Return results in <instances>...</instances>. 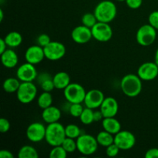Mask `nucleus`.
<instances>
[{"instance_id": "nucleus-39", "label": "nucleus", "mask_w": 158, "mask_h": 158, "mask_svg": "<svg viewBox=\"0 0 158 158\" xmlns=\"http://www.w3.org/2000/svg\"><path fill=\"white\" fill-rule=\"evenodd\" d=\"M146 158H158V148H151L145 154Z\"/></svg>"}, {"instance_id": "nucleus-43", "label": "nucleus", "mask_w": 158, "mask_h": 158, "mask_svg": "<svg viewBox=\"0 0 158 158\" xmlns=\"http://www.w3.org/2000/svg\"><path fill=\"white\" fill-rule=\"evenodd\" d=\"M154 62L157 63V65L158 66V48H157V50H156L155 56H154Z\"/></svg>"}, {"instance_id": "nucleus-1", "label": "nucleus", "mask_w": 158, "mask_h": 158, "mask_svg": "<svg viewBox=\"0 0 158 158\" xmlns=\"http://www.w3.org/2000/svg\"><path fill=\"white\" fill-rule=\"evenodd\" d=\"M143 80L136 74H127L122 78L120 88L123 94L129 97H136L141 93Z\"/></svg>"}, {"instance_id": "nucleus-14", "label": "nucleus", "mask_w": 158, "mask_h": 158, "mask_svg": "<svg viewBox=\"0 0 158 158\" xmlns=\"http://www.w3.org/2000/svg\"><path fill=\"white\" fill-rule=\"evenodd\" d=\"M71 38L76 43L85 44L89 43L93 38L92 30L90 28L84 25L78 26L73 29L71 32Z\"/></svg>"}, {"instance_id": "nucleus-45", "label": "nucleus", "mask_w": 158, "mask_h": 158, "mask_svg": "<svg viewBox=\"0 0 158 158\" xmlns=\"http://www.w3.org/2000/svg\"><path fill=\"white\" fill-rule=\"evenodd\" d=\"M117 1H118V2H125L126 0H117Z\"/></svg>"}, {"instance_id": "nucleus-12", "label": "nucleus", "mask_w": 158, "mask_h": 158, "mask_svg": "<svg viewBox=\"0 0 158 158\" xmlns=\"http://www.w3.org/2000/svg\"><path fill=\"white\" fill-rule=\"evenodd\" d=\"M137 75L143 81H151L158 77V66L155 62H147L139 66Z\"/></svg>"}, {"instance_id": "nucleus-18", "label": "nucleus", "mask_w": 158, "mask_h": 158, "mask_svg": "<svg viewBox=\"0 0 158 158\" xmlns=\"http://www.w3.org/2000/svg\"><path fill=\"white\" fill-rule=\"evenodd\" d=\"M61 117L62 113L60 109L54 106H50L46 109H43L42 113V118L48 124L59 122Z\"/></svg>"}, {"instance_id": "nucleus-32", "label": "nucleus", "mask_w": 158, "mask_h": 158, "mask_svg": "<svg viewBox=\"0 0 158 158\" xmlns=\"http://www.w3.org/2000/svg\"><path fill=\"white\" fill-rule=\"evenodd\" d=\"M62 146L66 150L68 154L73 153L74 151L77 150V140H75V139L70 138V137H66V139L63 140V143H62Z\"/></svg>"}, {"instance_id": "nucleus-25", "label": "nucleus", "mask_w": 158, "mask_h": 158, "mask_svg": "<svg viewBox=\"0 0 158 158\" xmlns=\"http://www.w3.org/2000/svg\"><path fill=\"white\" fill-rule=\"evenodd\" d=\"M21 81L18 78H14V77H9L6 79L3 83V89L6 93L12 94V93H16L17 90L19 88Z\"/></svg>"}, {"instance_id": "nucleus-46", "label": "nucleus", "mask_w": 158, "mask_h": 158, "mask_svg": "<svg viewBox=\"0 0 158 158\" xmlns=\"http://www.w3.org/2000/svg\"><path fill=\"white\" fill-rule=\"evenodd\" d=\"M157 79H158V77H157Z\"/></svg>"}, {"instance_id": "nucleus-37", "label": "nucleus", "mask_w": 158, "mask_h": 158, "mask_svg": "<svg viewBox=\"0 0 158 158\" xmlns=\"http://www.w3.org/2000/svg\"><path fill=\"white\" fill-rule=\"evenodd\" d=\"M10 129V123L6 118L0 119V132L4 134L7 133Z\"/></svg>"}, {"instance_id": "nucleus-7", "label": "nucleus", "mask_w": 158, "mask_h": 158, "mask_svg": "<svg viewBox=\"0 0 158 158\" xmlns=\"http://www.w3.org/2000/svg\"><path fill=\"white\" fill-rule=\"evenodd\" d=\"M17 99L23 104L32 103L37 96V87L32 82H22L16 92Z\"/></svg>"}, {"instance_id": "nucleus-5", "label": "nucleus", "mask_w": 158, "mask_h": 158, "mask_svg": "<svg viewBox=\"0 0 158 158\" xmlns=\"http://www.w3.org/2000/svg\"><path fill=\"white\" fill-rule=\"evenodd\" d=\"M86 91L82 85L77 83H70L63 89V95L69 103H82L84 101Z\"/></svg>"}, {"instance_id": "nucleus-29", "label": "nucleus", "mask_w": 158, "mask_h": 158, "mask_svg": "<svg viewBox=\"0 0 158 158\" xmlns=\"http://www.w3.org/2000/svg\"><path fill=\"white\" fill-rule=\"evenodd\" d=\"M66 137H70L73 139H77L81 135V130L77 125L69 124L65 127Z\"/></svg>"}, {"instance_id": "nucleus-15", "label": "nucleus", "mask_w": 158, "mask_h": 158, "mask_svg": "<svg viewBox=\"0 0 158 158\" xmlns=\"http://www.w3.org/2000/svg\"><path fill=\"white\" fill-rule=\"evenodd\" d=\"M104 99L105 96L101 90L94 89L86 92L83 103L86 107L94 110L100 107Z\"/></svg>"}, {"instance_id": "nucleus-27", "label": "nucleus", "mask_w": 158, "mask_h": 158, "mask_svg": "<svg viewBox=\"0 0 158 158\" xmlns=\"http://www.w3.org/2000/svg\"><path fill=\"white\" fill-rule=\"evenodd\" d=\"M37 103H38V106L43 110L52 106V94H50V92L43 91V92L39 96L38 100H37Z\"/></svg>"}, {"instance_id": "nucleus-44", "label": "nucleus", "mask_w": 158, "mask_h": 158, "mask_svg": "<svg viewBox=\"0 0 158 158\" xmlns=\"http://www.w3.org/2000/svg\"><path fill=\"white\" fill-rule=\"evenodd\" d=\"M3 18H4V14H3L2 9H0V22H2Z\"/></svg>"}, {"instance_id": "nucleus-4", "label": "nucleus", "mask_w": 158, "mask_h": 158, "mask_svg": "<svg viewBox=\"0 0 158 158\" xmlns=\"http://www.w3.org/2000/svg\"><path fill=\"white\" fill-rule=\"evenodd\" d=\"M77 151L85 156L94 154L99 146L97 138L87 134H82L77 139Z\"/></svg>"}, {"instance_id": "nucleus-10", "label": "nucleus", "mask_w": 158, "mask_h": 158, "mask_svg": "<svg viewBox=\"0 0 158 158\" xmlns=\"http://www.w3.org/2000/svg\"><path fill=\"white\" fill-rule=\"evenodd\" d=\"M91 30L93 38L101 43L110 41L113 36V29L109 23L98 22Z\"/></svg>"}, {"instance_id": "nucleus-36", "label": "nucleus", "mask_w": 158, "mask_h": 158, "mask_svg": "<svg viewBox=\"0 0 158 158\" xmlns=\"http://www.w3.org/2000/svg\"><path fill=\"white\" fill-rule=\"evenodd\" d=\"M148 22L154 29L158 30V10L151 12L148 16Z\"/></svg>"}, {"instance_id": "nucleus-19", "label": "nucleus", "mask_w": 158, "mask_h": 158, "mask_svg": "<svg viewBox=\"0 0 158 158\" xmlns=\"http://www.w3.org/2000/svg\"><path fill=\"white\" fill-rule=\"evenodd\" d=\"M1 61L3 66L8 69L15 67L19 63V56L12 49H7L1 54Z\"/></svg>"}, {"instance_id": "nucleus-38", "label": "nucleus", "mask_w": 158, "mask_h": 158, "mask_svg": "<svg viewBox=\"0 0 158 158\" xmlns=\"http://www.w3.org/2000/svg\"><path fill=\"white\" fill-rule=\"evenodd\" d=\"M127 6L132 9H139L142 6L143 0H126Z\"/></svg>"}, {"instance_id": "nucleus-22", "label": "nucleus", "mask_w": 158, "mask_h": 158, "mask_svg": "<svg viewBox=\"0 0 158 158\" xmlns=\"http://www.w3.org/2000/svg\"><path fill=\"white\" fill-rule=\"evenodd\" d=\"M37 79H38L40 87L43 91L52 92L54 89H56L53 80H52V77H51V76L46 73L40 74V76L37 77Z\"/></svg>"}, {"instance_id": "nucleus-47", "label": "nucleus", "mask_w": 158, "mask_h": 158, "mask_svg": "<svg viewBox=\"0 0 158 158\" xmlns=\"http://www.w3.org/2000/svg\"><path fill=\"white\" fill-rule=\"evenodd\" d=\"M157 122H158V120H157Z\"/></svg>"}, {"instance_id": "nucleus-16", "label": "nucleus", "mask_w": 158, "mask_h": 158, "mask_svg": "<svg viewBox=\"0 0 158 158\" xmlns=\"http://www.w3.org/2000/svg\"><path fill=\"white\" fill-rule=\"evenodd\" d=\"M45 58L46 56H45L43 47L39 46V45H33V46H29L26 49V53H25V59H26V62L33 65L39 64Z\"/></svg>"}, {"instance_id": "nucleus-42", "label": "nucleus", "mask_w": 158, "mask_h": 158, "mask_svg": "<svg viewBox=\"0 0 158 158\" xmlns=\"http://www.w3.org/2000/svg\"><path fill=\"white\" fill-rule=\"evenodd\" d=\"M7 46L4 39H0V54L3 53L7 49Z\"/></svg>"}, {"instance_id": "nucleus-3", "label": "nucleus", "mask_w": 158, "mask_h": 158, "mask_svg": "<svg viewBox=\"0 0 158 158\" xmlns=\"http://www.w3.org/2000/svg\"><path fill=\"white\" fill-rule=\"evenodd\" d=\"M66 137L65 127L59 122L49 123L46 127L45 140L50 146L56 147L62 145Z\"/></svg>"}, {"instance_id": "nucleus-9", "label": "nucleus", "mask_w": 158, "mask_h": 158, "mask_svg": "<svg viewBox=\"0 0 158 158\" xmlns=\"http://www.w3.org/2000/svg\"><path fill=\"white\" fill-rule=\"evenodd\" d=\"M114 143L123 151H127L134 147L136 137L133 133L128 131H120L114 135Z\"/></svg>"}, {"instance_id": "nucleus-33", "label": "nucleus", "mask_w": 158, "mask_h": 158, "mask_svg": "<svg viewBox=\"0 0 158 158\" xmlns=\"http://www.w3.org/2000/svg\"><path fill=\"white\" fill-rule=\"evenodd\" d=\"M83 106L81 103H70L68 111L73 117H80L83 111Z\"/></svg>"}, {"instance_id": "nucleus-30", "label": "nucleus", "mask_w": 158, "mask_h": 158, "mask_svg": "<svg viewBox=\"0 0 158 158\" xmlns=\"http://www.w3.org/2000/svg\"><path fill=\"white\" fill-rule=\"evenodd\" d=\"M97 23H98V20H97L94 13L88 12V13L84 14L82 17V23H83V25L90 28V29H92Z\"/></svg>"}, {"instance_id": "nucleus-34", "label": "nucleus", "mask_w": 158, "mask_h": 158, "mask_svg": "<svg viewBox=\"0 0 158 158\" xmlns=\"http://www.w3.org/2000/svg\"><path fill=\"white\" fill-rule=\"evenodd\" d=\"M106 154L108 157H114L118 155L119 152H120V149L115 144V143H112L110 146L106 147Z\"/></svg>"}, {"instance_id": "nucleus-23", "label": "nucleus", "mask_w": 158, "mask_h": 158, "mask_svg": "<svg viewBox=\"0 0 158 158\" xmlns=\"http://www.w3.org/2000/svg\"><path fill=\"white\" fill-rule=\"evenodd\" d=\"M6 44L10 48H16L23 43V36L21 34L15 31L9 32L4 38Z\"/></svg>"}, {"instance_id": "nucleus-35", "label": "nucleus", "mask_w": 158, "mask_h": 158, "mask_svg": "<svg viewBox=\"0 0 158 158\" xmlns=\"http://www.w3.org/2000/svg\"><path fill=\"white\" fill-rule=\"evenodd\" d=\"M51 42V39L49 35L46 33L40 34L38 37H37V45L42 46L44 48L45 46H47L49 43Z\"/></svg>"}, {"instance_id": "nucleus-2", "label": "nucleus", "mask_w": 158, "mask_h": 158, "mask_svg": "<svg viewBox=\"0 0 158 158\" xmlns=\"http://www.w3.org/2000/svg\"><path fill=\"white\" fill-rule=\"evenodd\" d=\"M94 13L98 22L110 23L117 16V9L113 2L104 0L97 4Z\"/></svg>"}, {"instance_id": "nucleus-13", "label": "nucleus", "mask_w": 158, "mask_h": 158, "mask_svg": "<svg viewBox=\"0 0 158 158\" xmlns=\"http://www.w3.org/2000/svg\"><path fill=\"white\" fill-rule=\"evenodd\" d=\"M38 77L35 65L26 62L19 66L16 72V77L21 82H33Z\"/></svg>"}, {"instance_id": "nucleus-11", "label": "nucleus", "mask_w": 158, "mask_h": 158, "mask_svg": "<svg viewBox=\"0 0 158 158\" xmlns=\"http://www.w3.org/2000/svg\"><path fill=\"white\" fill-rule=\"evenodd\" d=\"M46 127L39 122H34L26 129V137L28 140L33 143H39L45 140Z\"/></svg>"}, {"instance_id": "nucleus-26", "label": "nucleus", "mask_w": 158, "mask_h": 158, "mask_svg": "<svg viewBox=\"0 0 158 158\" xmlns=\"http://www.w3.org/2000/svg\"><path fill=\"white\" fill-rule=\"evenodd\" d=\"M19 158H38L39 154L36 149L29 145H25L19 149L18 152Z\"/></svg>"}, {"instance_id": "nucleus-40", "label": "nucleus", "mask_w": 158, "mask_h": 158, "mask_svg": "<svg viewBox=\"0 0 158 158\" xmlns=\"http://www.w3.org/2000/svg\"><path fill=\"white\" fill-rule=\"evenodd\" d=\"M0 157L1 158H14V155L11 151L8 150H2L0 151Z\"/></svg>"}, {"instance_id": "nucleus-41", "label": "nucleus", "mask_w": 158, "mask_h": 158, "mask_svg": "<svg viewBox=\"0 0 158 158\" xmlns=\"http://www.w3.org/2000/svg\"><path fill=\"white\" fill-rule=\"evenodd\" d=\"M104 117H103L102 112L100 110L94 111V122H98V121H102L103 120Z\"/></svg>"}, {"instance_id": "nucleus-6", "label": "nucleus", "mask_w": 158, "mask_h": 158, "mask_svg": "<svg viewBox=\"0 0 158 158\" xmlns=\"http://www.w3.org/2000/svg\"><path fill=\"white\" fill-rule=\"evenodd\" d=\"M157 38V29L151 25L145 24L140 26L136 33V40L142 46H149L155 42Z\"/></svg>"}, {"instance_id": "nucleus-20", "label": "nucleus", "mask_w": 158, "mask_h": 158, "mask_svg": "<svg viewBox=\"0 0 158 158\" xmlns=\"http://www.w3.org/2000/svg\"><path fill=\"white\" fill-rule=\"evenodd\" d=\"M102 127L103 130L110 134H117L121 131V124L117 119L114 117H104L102 120Z\"/></svg>"}, {"instance_id": "nucleus-8", "label": "nucleus", "mask_w": 158, "mask_h": 158, "mask_svg": "<svg viewBox=\"0 0 158 158\" xmlns=\"http://www.w3.org/2000/svg\"><path fill=\"white\" fill-rule=\"evenodd\" d=\"M45 56L51 61H57L63 58L66 54V46L58 41H51L43 48Z\"/></svg>"}, {"instance_id": "nucleus-28", "label": "nucleus", "mask_w": 158, "mask_h": 158, "mask_svg": "<svg viewBox=\"0 0 158 158\" xmlns=\"http://www.w3.org/2000/svg\"><path fill=\"white\" fill-rule=\"evenodd\" d=\"M82 123L85 125H89L94 122V111L91 108L86 107L83 109V113L79 117Z\"/></svg>"}, {"instance_id": "nucleus-21", "label": "nucleus", "mask_w": 158, "mask_h": 158, "mask_svg": "<svg viewBox=\"0 0 158 158\" xmlns=\"http://www.w3.org/2000/svg\"><path fill=\"white\" fill-rule=\"evenodd\" d=\"M56 89H64L70 83V77L66 72H58L52 77Z\"/></svg>"}, {"instance_id": "nucleus-31", "label": "nucleus", "mask_w": 158, "mask_h": 158, "mask_svg": "<svg viewBox=\"0 0 158 158\" xmlns=\"http://www.w3.org/2000/svg\"><path fill=\"white\" fill-rule=\"evenodd\" d=\"M67 154L66 150L63 148L62 145L60 146L52 147V149L49 152V157L50 158H66L67 157Z\"/></svg>"}, {"instance_id": "nucleus-24", "label": "nucleus", "mask_w": 158, "mask_h": 158, "mask_svg": "<svg viewBox=\"0 0 158 158\" xmlns=\"http://www.w3.org/2000/svg\"><path fill=\"white\" fill-rule=\"evenodd\" d=\"M97 140L98 142L99 145L103 148H106V147L110 146V144L114 143V135L110 134V133L107 132V131H100L97 136Z\"/></svg>"}, {"instance_id": "nucleus-17", "label": "nucleus", "mask_w": 158, "mask_h": 158, "mask_svg": "<svg viewBox=\"0 0 158 158\" xmlns=\"http://www.w3.org/2000/svg\"><path fill=\"white\" fill-rule=\"evenodd\" d=\"M100 110L104 117H116L119 110L118 102L112 97H105Z\"/></svg>"}]
</instances>
